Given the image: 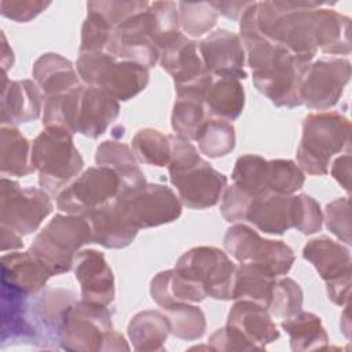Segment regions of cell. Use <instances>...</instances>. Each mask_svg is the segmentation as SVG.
<instances>
[{"mask_svg":"<svg viewBox=\"0 0 352 352\" xmlns=\"http://www.w3.org/2000/svg\"><path fill=\"white\" fill-rule=\"evenodd\" d=\"M256 3L253 1L239 19V37L252 70V80L258 92L278 107L302 104L301 84L309 66L285 47L263 37L256 25Z\"/></svg>","mask_w":352,"mask_h":352,"instance_id":"cell-1","label":"cell"},{"mask_svg":"<svg viewBox=\"0 0 352 352\" xmlns=\"http://www.w3.org/2000/svg\"><path fill=\"white\" fill-rule=\"evenodd\" d=\"M319 1H257L256 25L267 40L289 50L294 56L312 62L318 54L315 37V10Z\"/></svg>","mask_w":352,"mask_h":352,"instance_id":"cell-2","label":"cell"},{"mask_svg":"<svg viewBox=\"0 0 352 352\" xmlns=\"http://www.w3.org/2000/svg\"><path fill=\"white\" fill-rule=\"evenodd\" d=\"M58 345L70 352H107L129 348L124 336L114 331L110 309L82 300L74 301L65 312L58 331Z\"/></svg>","mask_w":352,"mask_h":352,"instance_id":"cell-3","label":"cell"},{"mask_svg":"<svg viewBox=\"0 0 352 352\" xmlns=\"http://www.w3.org/2000/svg\"><path fill=\"white\" fill-rule=\"evenodd\" d=\"M351 121L338 111L308 114L302 121V135L296 151L297 165L312 176L329 173L330 160L341 153H349Z\"/></svg>","mask_w":352,"mask_h":352,"instance_id":"cell-4","label":"cell"},{"mask_svg":"<svg viewBox=\"0 0 352 352\" xmlns=\"http://www.w3.org/2000/svg\"><path fill=\"white\" fill-rule=\"evenodd\" d=\"M32 165L40 188L58 195L82 170L84 160L74 146L73 133L60 126H45L32 143Z\"/></svg>","mask_w":352,"mask_h":352,"instance_id":"cell-5","label":"cell"},{"mask_svg":"<svg viewBox=\"0 0 352 352\" xmlns=\"http://www.w3.org/2000/svg\"><path fill=\"white\" fill-rule=\"evenodd\" d=\"M92 243L88 220L80 214H55L36 235L29 252L43 261L52 275H60L73 268L80 249Z\"/></svg>","mask_w":352,"mask_h":352,"instance_id":"cell-6","label":"cell"},{"mask_svg":"<svg viewBox=\"0 0 352 352\" xmlns=\"http://www.w3.org/2000/svg\"><path fill=\"white\" fill-rule=\"evenodd\" d=\"M82 84L102 88L118 102H125L146 89L150 69L129 60H120L107 52H84L76 60Z\"/></svg>","mask_w":352,"mask_h":352,"instance_id":"cell-7","label":"cell"},{"mask_svg":"<svg viewBox=\"0 0 352 352\" xmlns=\"http://www.w3.org/2000/svg\"><path fill=\"white\" fill-rule=\"evenodd\" d=\"M175 271L201 285L208 297L231 300L236 265L221 249L214 246L191 248L179 257Z\"/></svg>","mask_w":352,"mask_h":352,"instance_id":"cell-8","label":"cell"},{"mask_svg":"<svg viewBox=\"0 0 352 352\" xmlns=\"http://www.w3.org/2000/svg\"><path fill=\"white\" fill-rule=\"evenodd\" d=\"M160 65L173 78L176 98L205 100L213 76L204 66L197 41L180 33L161 51Z\"/></svg>","mask_w":352,"mask_h":352,"instance_id":"cell-9","label":"cell"},{"mask_svg":"<svg viewBox=\"0 0 352 352\" xmlns=\"http://www.w3.org/2000/svg\"><path fill=\"white\" fill-rule=\"evenodd\" d=\"M121 195V177L109 166H89L58 195L56 206L69 214L85 216Z\"/></svg>","mask_w":352,"mask_h":352,"instance_id":"cell-10","label":"cell"},{"mask_svg":"<svg viewBox=\"0 0 352 352\" xmlns=\"http://www.w3.org/2000/svg\"><path fill=\"white\" fill-rule=\"evenodd\" d=\"M50 194L37 187H21L7 177L0 180V224L21 236L38 230L43 220L52 212Z\"/></svg>","mask_w":352,"mask_h":352,"instance_id":"cell-11","label":"cell"},{"mask_svg":"<svg viewBox=\"0 0 352 352\" xmlns=\"http://www.w3.org/2000/svg\"><path fill=\"white\" fill-rule=\"evenodd\" d=\"M107 54L120 60L139 63L147 69L154 67L160 62L161 52L157 45V26L148 7L114 29Z\"/></svg>","mask_w":352,"mask_h":352,"instance_id":"cell-12","label":"cell"},{"mask_svg":"<svg viewBox=\"0 0 352 352\" xmlns=\"http://www.w3.org/2000/svg\"><path fill=\"white\" fill-rule=\"evenodd\" d=\"M351 80V62L323 58L311 62L301 84V100L309 109L329 110L338 103Z\"/></svg>","mask_w":352,"mask_h":352,"instance_id":"cell-13","label":"cell"},{"mask_svg":"<svg viewBox=\"0 0 352 352\" xmlns=\"http://www.w3.org/2000/svg\"><path fill=\"white\" fill-rule=\"evenodd\" d=\"M118 199L139 230L172 223L182 214L179 197L170 187L158 183H146Z\"/></svg>","mask_w":352,"mask_h":352,"instance_id":"cell-14","label":"cell"},{"mask_svg":"<svg viewBox=\"0 0 352 352\" xmlns=\"http://www.w3.org/2000/svg\"><path fill=\"white\" fill-rule=\"evenodd\" d=\"M169 180L177 190V197L190 209H208L219 204L227 176L214 169L204 158L180 170L169 172Z\"/></svg>","mask_w":352,"mask_h":352,"instance_id":"cell-15","label":"cell"},{"mask_svg":"<svg viewBox=\"0 0 352 352\" xmlns=\"http://www.w3.org/2000/svg\"><path fill=\"white\" fill-rule=\"evenodd\" d=\"M198 51L205 69L213 77L245 80V50L239 34L217 29L198 41Z\"/></svg>","mask_w":352,"mask_h":352,"instance_id":"cell-16","label":"cell"},{"mask_svg":"<svg viewBox=\"0 0 352 352\" xmlns=\"http://www.w3.org/2000/svg\"><path fill=\"white\" fill-rule=\"evenodd\" d=\"M73 270L85 302L109 307L116 297L114 274L104 254L95 249L80 250L73 261Z\"/></svg>","mask_w":352,"mask_h":352,"instance_id":"cell-17","label":"cell"},{"mask_svg":"<svg viewBox=\"0 0 352 352\" xmlns=\"http://www.w3.org/2000/svg\"><path fill=\"white\" fill-rule=\"evenodd\" d=\"M44 107V94L34 80H8L1 77L0 122L1 125H21L40 117Z\"/></svg>","mask_w":352,"mask_h":352,"instance_id":"cell-18","label":"cell"},{"mask_svg":"<svg viewBox=\"0 0 352 352\" xmlns=\"http://www.w3.org/2000/svg\"><path fill=\"white\" fill-rule=\"evenodd\" d=\"M92 232V243L106 249H122L136 238L139 228L132 223L118 198L84 216Z\"/></svg>","mask_w":352,"mask_h":352,"instance_id":"cell-19","label":"cell"},{"mask_svg":"<svg viewBox=\"0 0 352 352\" xmlns=\"http://www.w3.org/2000/svg\"><path fill=\"white\" fill-rule=\"evenodd\" d=\"M0 264L1 287L28 297L40 293L54 276L48 267L29 250L3 254Z\"/></svg>","mask_w":352,"mask_h":352,"instance_id":"cell-20","label":"cell"},{"mask_svg":"<svg viewBox=\"0 0 352 352\" xmlns=\"http://www.w3.org/2000/svg\"><path fill=\"white\" fill-rule=\"evenodd\" d=\"M118 114L120 103L117 99L102 88L82 84L76 117V133L98 139L117 120Z\"/></svg>","mask_w":352,"mask_h":352,"instance_id":"cell-21","label":"cell"},{"mask_svg":"<svg viewBox=\"0 0 352 352\" xmlns=\"http://www.w3.org/2000/svg\"><path fill=\"white\" fill-rule=\"evenodd\" d=\"M28 296L1 287V345L33 344L43 346Z\"/></svg>","mask_w":352,"mask_h":352,"instance_id":"cell-22","label":"cell"},{"mask_svg":"<svg viewBox=\"0 0 352 352\" xmlns=\"http://www.w3.org/2000/svg\"><path fill=\"white\" fill-rule=\"evenodd\" d=\"M296 195L265 192L250 201L245 220L264 234L282 235L294 227Z\"/></svg>","mask_w":352,"mask_h":352,"instance_id":"cell-23","label":"cell"},{"mask_svg":"<svg viewBox=\"0 0 352 352\" xmlns=\"http://www.w3.org/2000/svg\"><path fill=\"white\" fill-rule=\"evenodd\" d=\"M227 324L238 329L256 351L265 349L280 336L270 311L250 300H235L228 312Z\"/></svg>","mask_w":352,"mask_h":352,"instance_id":"cell-24","label":"cell"},{"mask_svg":"<svg viewBox=\"0 0 352 352\" xmlns=\"http://www.w3.org/2000/svg\"><path fill=\"white\" fill-rule=\"evenodd\" d=\"M30 311L41 334L43 348H51L50 342L58 344V331L67 308L77 301L76 294L66 289H43L33 296Z\"/></svg>","mask_w":352,"mask_h":352,"instance_id":"cell-25","label":"cell"},{"mask_svg":"<svg viewBox=\"0 0 352 352\" xmlns=\"http://www.w3.org/2000/svg\"><path fill=\"white\" fill-rule=\"evenodd\" d=\"M302 257L315 267L326 283L351 276L349 249L326 235L308 241L302 248Z\"/></svg>","mask_w":352,"mask_h":352,"instance_id":"cell-26","label":"cell"},{"mask_svg":"<svg viewBox=\"0 0 352 352\" xmlns=\"http://www.w3.org/2000/svg\"><path fill=\"white\" fill-rule=\"evenodd\" d=\"M32 74L44 98L65 94L82 84L73 63L55 52L40 55L33 63Z\"/></svg>","mask_w":352,"mask_h":352,"instance_id":"cell-27","label":"cell"},{"mask_svg":"<svg viewBox=\"0 0 352 352\" xmlns=\"http://www.w3.org/2000/svg\"><path fill=\"white\" fill-rule=\"evenodd\" d=\"M150 294L162 309L179 304H198L208 296L201 285L173 270L158 272L150 282Z\"/></svg>","mask_w":352,"mask_h":352,"instance_id":"cell-28","label":"cell"},{"mask_svg":"<svg viewBox=\"0 0 352 352\" xmlns=\"http://www.w3.org/2000/svg\"><path fill=\"white\" fill-rule=\"evenodd\" d=\"M315 37L316 47L323 54L348 55L351 52V18L336 10L318 7L315 10Z\"/></svg>","mask_w":352,"mask_h":352,"instance_id":"cell-29","label":"cell"},{"mask_svg":"<svg viewBox=\"0 0 352 352\" xmlns=\"http://www.w3.org/2000/svg\"><path fill=\"white\" fill-rule=\"evenodd\" d=\"M170 324L168 316L161 311L147 309L138 312L128 324V336L132 348L138 352L164 351Z\"/></svg>","mask_w":352,"mask_h":352,"instance_id":"cell-30","label":"cell"},{"mask_svg":"<svg viewBox=\"0 0 352 352\" xmlns=\"http://www.w3.org/2000/svg\"><path fill=\"white\" fill-rule=\"evenodd\" d=\"M204 104L209 116L234 121L243 111L245 89L238 78L213 77V82L205 95Z\"/></svg>","mask_w":352,"mask_h":352,"instance_id":"cell-31","label":"cell"},{"mask_svg":"<svg viewBox=\"0 0 352 352\" xmlns=\"http://www.w3.org/2000/svg\"><path fill=\"white\" fill-rule=\"evenodd\" d=\"M0 172L4 177H23L34 172L32 143L12 125H1L0 128Z\"/></svg>","mask_w":352,"mask_h":352,"instance_id":"cell-32","label":"cell"},{"mask_svg":"<svg viewBox=\"0 0 352 352\" xmlns=\"http://www.w3.org/2000/svg\"><path fill=\"white\" fill-rule=\"evenodd\" d=\"M280 327L289 334L290 349L294 352L326 351L329 349V336L318 315L300 311L280 322Z\"/></svg>","mask_w":352,"mask_h":352,"instance_id":"cell-33","label":"cell"},{"mask_svg":"<svg viewBox=\"0 0 352 352\" xmlns=\"http://www.w3.org/2000/svg\"><path fill=\"white\" fill-rule=\"evenodd\" d=\"M275 276L257 263H241L236 267L231 300H250L268 309Z\"/></svg>","mask_w":352,"mask_h":352,"instance_id":"cell-34","label":"cell"},{"mask_svg":"<svg viewBox=\"0 0 352 352\" xmlns=\"http://www.w3.org/2000/svg\"><path fill=\"white\" fill-rule=\"evenodd\" d=\"M271 239L261 238L252 227L235 223L224 235L226 250L239 263H261Z\"/></svg>","mask_w":352,"mask_h":352,"instance_id":"cell-35","label":"cell"},{"mask_svg":"<svg viewBox=\"0 0 352 352\" xmlns=\"http://www.w3.org/2000/svg\"><path fill=\"white\" fill-rule=\"evenodd\" d=\"M195 142L199 151L208 158H221L235 147V128L230 121L208 117L201 125Z\"/></svg>","mask_w":352,"mask_h":352,"instance_id":"cell-36","label":"cell"},{"mask_svg":"<svg viewBox=\"0 0 352 352\" xmlns=\"http://www.w3.org/2000/svg\"><path fill=\"white\" fill-rule=\"evenodd\" d=\"M231 179L238 188L253 198L270 192L268 161L257 154L241 155L235 161Z\"/></svg>","mask_w":352,"mask_h":352,"instance_id":"cell-37","label":"cell"},{"mask_svg":"<svg viewBox=\"0 0 352 352\" xmlns=\"http://www.w3.org/2000/svg\"><path fill=\"white\" fill-rule=\"evenodd\" d=\"M131 148L138 160L157 168L168 166L170 158L169 136L154 128L139 129L131 142Z\"/></svg>","mask_w":352,"mask_h":352,"instance_id":"cell-38","label":"cell"},{"mask_svg":"<svg viewBox=\"0 0 352 352\" xmlns=\"http://www.w3.org/2000/svg\"><path fill=\"white\" fill-rule=\"evenodd\" d=\"M170 324V334L184 341L201 338L206 330L204 311L194 304H179L164 309Z\"/></svg>","mask_w":352,"mask_h":352,"instance_id":"cell-39","label":"cell"},{"mask_svg":"<svg viewBox=\"0 0 352 352\" xmlns=\"http://www.w3.org/2000/svg\"><path fill=\"white\" fill-rule=\"evenodd\" d=\"M206 118L204 102L190 98H176L170 116V125L175 135L190 142L195 140V136Z\"/></svg>","mask_w":352,"mask_h":352,"instance_id":"cell-40","label":"cell"},{"mask_svg":"<svg viewBox=\"0 0 352 352\" xmlns=\"http://www.w3.org/2000/svg\"><path fill=\"white\" fill-rule=\"evenodd\" d=\"M179 25L183 34L187 37H201L210 32L217 22L219 14L208 1L199 3H177Z\"/></svg>","mask_w":352,"mask_h":352,"instance_id":"cell-41","label":"cell"},{"mask_svg":"<svg viewBox=\"0 0 352 352\" xmlns=\"http://www.w3.org/2000/svg\"><path fill=\"white\" fill-rule=\"evenodd\" d=\"M304 293L301 286L292 278L275 279L268 311L272 316L286 319L302 309Z\"/></svg>","mask_w":352,"mask_h":352,"instance_id":"cell-42","label":"cell"},{"mask_svg":"<svg viewBox=\"0 0 352 352\" xmlns=\"http://www.w3.org/2000/svg\"><path fill=\"white\" fill-rule=\"evenodd\" d=\"M305 183V175L292 160L268 161V190L275 194L293 195Z\"/></svg>","mask_w":352,"mask_h":352,"instance_id":"cell-43","label":"cell"},{"mask_svg":"<svg viewBox=\"0 0 352 352\" xmlns=\"http://www.w3.org/2000/svg\"><path fill=\"white\" fill-rule=\"evenodd\" d=\"M114 29L96 12L87 10V16L81 26L80 54L107 52Z\"/></svg>","mask_w":352,"mask_h":352,"instance_id":"cell-44","label":"cell"},{"mask_svg":"<svg viewBox=\"0 0 352 352\" xmlns=\"http://www.w3.org/2000/svg\"><path fill=\"white\" fill-rule=\"evenodd\" d=\"M148 1L139 0H109V1H88L87 10L99 14L113 29L120 26L124 21L131 18L132 15L146 10L148 7Z\"/></svg>","mask_w":352,"mask_h":352,"instance_id":"cell-45","label":"cell"},{"mask_svg":"<svg viewBox=\"0 0 352 352\" xmlns=\"http://www.w3.org/2000/svg\"><path fill=\"white\" fill-rule=\"evenodd\" d=\"M95 162L99 166H109L121 169L131 165H138V160L126 143L118 139H109L102 142L95 153Z\"/></svg>","mask_w":352,"mask_h":352,"instance_id":"cell-46","label":"cell"},{"mask_svg":"<svg viewBox=\"0 0 352 352\" xmlns=\"http://www.w3.org/2000/svg\"><path fill=\"white\" fill-rule=\"evenodd\" d=\"M296 216L294 227L304 235H312L320 231L323 224V213L319 202L308 194L296 195Z\"/></svg>","mask_w":352,"mask_h":352,"instance_id":"cell-47","label":"cell"},{"mask_svg":"<svg viewBox=\"0 0 352 352\" xmlns=\"http://www.w3.org/2000/svg\"><path fill=\"white\" fill-rule=\"evenodd\" d=\"M323 221L327 230L341 242L351 245V220H349V198H337L326 205Z\"/></svg>","mask_w":352,"mask_h":352,"instance_id":"cell-48","label":"cell"},{"mask_svg":"<svg viewBox=\"0 0 352 352\" xmlns=\"http://www.w3.org/2000/svg\"><path fill=\"white\" fill-rule=\"evenodd\" d=\"M252 198L253 197L248 195L235 184L226 187L221 195V205H220V212L224 220L228 223L243 221Z\"/></svg>","mask_w":352,"mask_h":352,"instance_id":"cell-49","label":"cell"},{"mask_svg":"<svg viewBox=\"0 0 352 352\" xmlns=\"http://www.w3.org/2000/svg\"><path fill=\"white\" fill-rule=\"evenodd\" d=\"M208 346L210 351H256L253 344L234 326L227 324L217 329L210 334L208 340Z\"/></svg>","mask_w":352,"mask_h":352,"instance_id":"cell-50","label":"cell"},{"mask_svg":"<svg viewBox=\"0 0 352 352\" xmlns=\"http://www.w3.org/2000/svg\"><path fill=\"white\" fill-rule=\"evenodd\" d=\"M51 1L43 0H1L0 14L11 21L26 23L40 15Z\"/></svg>","mask_w":352,"mask_h":352,"instance_id":"cell-51","label":"cell"},{"mask_svg":"<svg viewBox=\"0 0 352 352\" xmlns=\"http://www.w3.org/2000/svg\"><path fill=\"white\" fill-rule=\"evenodd\" d=\"M351 153H345L344 155L337 157L330 169L331 176L337 180V183L349 194L351 191Z\"/></svg>","mask_w":352,"mask_h":352,"instance_id":"cell-52","label":"cell"},{"mask_svg":"<svg viewBox=\"0 0 352 352\" xmlns=\"http://www.w3.org/2000/svg\"><path fill=\"white\" fill-rule=\"evenodd\" d=\"M329 300L340 307L348 305L351 298V276H345L326 283Z\"/></svg>","mask_w":352,"mask_h":352,"instance_id":"cell-53","label":"cell"},{"mask_svg":"<svg viewBox=\"0 0 352 352\" xmlns=\"http://www.w3.org/2000/svg\"><path fill=\"white\" fill-rule=\"evenodd\" d=\"M219 15L232 21H239L253 1H210Z\"/></svg>","mask_w":352,"mask_h":352,"instance_id":"cell-54","label":"cell"},{"mask_svg":"<svg viewBox=\"0 0 352 352\" xmlns=\"http://www.w3.org/2000/svg\"><path fill=\"white\" fill-rule=\"evenodd\" d=\"M0 242H1L3 253H6L7 250H19L23 248L22 236L14 230L1 224H0Z\"/></svg>","mask_w":352,"mask_h":352,"instance_id":"cell-55","label":"cell"},{"mask_svg":"<svg viewBox=\"0 0 352 352\" xmlns=\"http://www.w3.org/2000/svg\"><path fill=\"white\" fill-rule=\"evenodd\" d=\"M14 65V52L11 47L7 43V38L4 33L1 32V69L3 74H7V72Z\"/></svg>","mask_w":352,"mask_h":352,"instance_id":"cell-56","label":"cell"}]
</instances>
